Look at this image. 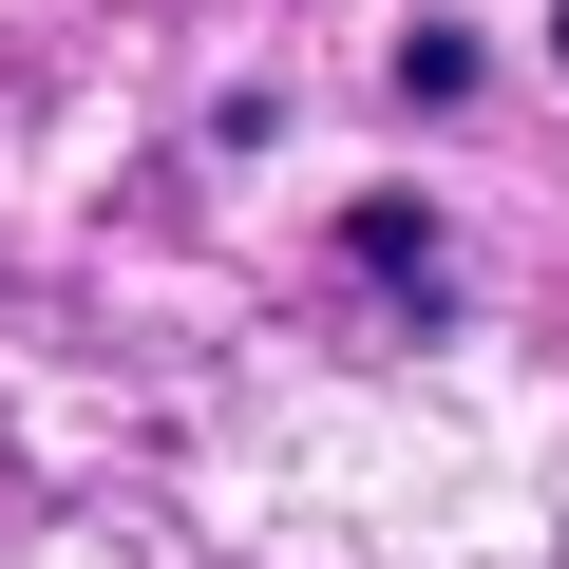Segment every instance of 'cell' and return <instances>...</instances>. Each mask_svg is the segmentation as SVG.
<instances>
[{"instance_id": "6da1fadb", "label": "cell", "mask_w": 569, "mask_h": 569, "mask_svg": "<svg viewBox=\"0 0 569 569\" xmlns=\"http://www.w3.org/2000/svg\"><path fill=\"white\" fill-rule=\"evenodd\" d=\"M550 39H569V20H550Z\"/></svg>"}]
</instances>
